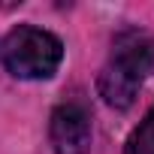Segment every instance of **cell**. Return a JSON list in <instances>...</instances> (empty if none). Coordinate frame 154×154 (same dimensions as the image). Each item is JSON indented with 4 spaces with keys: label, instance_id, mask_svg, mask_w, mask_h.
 <instances>
[{
    "label": "cell",
    "instance_id": "6da1fadb",
    "mask_svg": "<svg viewBox=\"0 0 154 154\" xmlns=\"http://www.w3.org/2000/svg\"><path fill=\"white\" fill-rule=\"evenodd\" d=\"M154 69V36L148 30H121L112 42L109 63L103 66L97 91L115 109H130L142 82Z\"/></svg>",
    "mask_w": 154,
    "mask_h": 154
},
{
    "label": "cell",
    "instance_id": "7a4b0ae2",
    "mask_svg": "<svg viewBox=\"0 0 154 154\" xmlns=\"http://www.w3.org/2000/svg\"><path fill=\"white\" fill-rule=\"evenodd\" d=\"M0 60L15 79H51L63 60V42L51 30L18 24L0 42Z\"/></svg>",
    "mask_w": 154,
    "mask_h": 154
},
{
    "label": "cell",
    "instance_id": "277c9868",
    "mask_svg": "<svg viewBox=\"0 0 154 154\" xmlns=\"http://www.w3.org/2000/svg\"><path fill=\"white\" fill-rule=\"evenodd\" d=\"M124 154H154V106L148 109L145 121L127 136Z\"/></svg>",
    "mask_w": 154,
    "mask_h": 154
},
{
    "label": "cell",
    "instance_id": "3957f363",
    "mask_svg": "<svg viewBox=\"0 0 154 154\" xmlns=\"http://www.w3.org/2000/svg\"><path fill=\"white\" fill-rule=\"evenodd\" d=\"M48 139L54 154H88L91 148V112L79 100L54 106L48 118Z\"/></svg>",
    "mask_w": 154,
    "mask_h": 154
}]
</instances>
